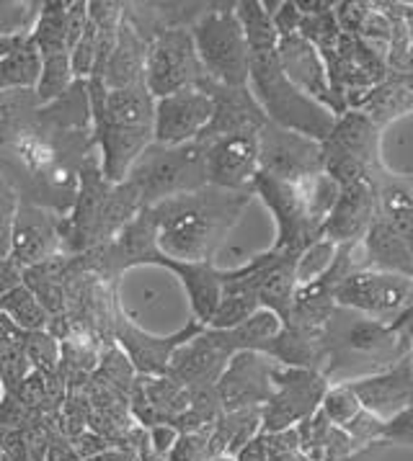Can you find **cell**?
<instances>
[{"label":"cell","mask_w":413,"mask_h":461,"mask_svg":"<svg viewBox=\"0 0 413 461\" xmlns=\"http://www.w3.org/2000/svg\"><path fill=\"white\" fill-rule=\"evenodd\" d=\"M364 113L375 127L385 130V124H390L398 116L413 113V83L408 75H388V80H382L377 88L367 91L354 109Z\"/></svg>","instance_id":"cell-24"},{"label":"cell","mask_w":413,"mask_h":461,"mask_svg":"<svg viewBox=\"0 0 413 461\" xmlns=\"http://www.w3.org/2000/svg\"><path fill=\"white\" fill-rule=\"evenodd\" d=\"M334 302L341 310L370 317L382 325H393L411 307L413 278L370 268L357 271L334 289Z\"/></svg>","instance_id":"cell-8"},{"label":"cell","mask_w":413,"mask_h":461,"mask_svg":"<svg viewBox=\"0 0 413 461\" xmlns=\"http://www.w3.org/2000/svg\"><path fill=\"white\" fill-rule=\"evenodd\" d=\"M382 428H385V420H380L372 412L362 410L357 418L352 423L344 425L341 430L357 443L359 448L370 451L372 446H382Z\"/></svg>","instance_id":"cell-35"},{"label":"cell","mask_w":413,"mask_h":461,"mask_svg":"<svg viewBox=\"0 0 413 461\" xmlns=\"http://www.w3.org/2000/svg\"><path fill=\"white\" fill-rule=\"evenodd\" d=\"M375 212V184L357 181V184L341 185L336 206L323 227V238L334 240L336 245L359 242L372 227Z\"/></svg>","instance_id":"cell-21"},{"label":"cell","mask_w":413,"mask_h":461,"mask_svg":"<svg viewBox=\"0 0 413 461\" xmlns=\"http://www.w3.org/2000/svg\"><path fill=\"white\" fill-rule=\"evenodd\" d=\"M142 202L127 181L109 184L94 152L78 167L73 206L62 214V253L83 256L109 242L130 224Z\"/></svg>","instance_id":"cell-2"},{"label":"cell","mask_w":413,"mask_h":461,"mask_svg":"<svg viewBox=\"0 0 413 461\" xmlns=\"http://www.w3.org/2000/svg\"><path fill=\"white\" fill-rule=\"evenodd\" d=\"M148 266H163L170 274L181 278L187 289L188 304H191V317L202 325H209L212 314L220 304L223 296V268L215 263H187V260H170L161 253H155Z\"/></svg>","instance_id":"cell-22"},{"label":"cell","mask_w":413,"mask_h":461,"mask_svg":"<svg viewBox=\"0 0 413 461\" xmlns=\"http://www.w3.org/2000/svg\"><path fill=\"white\" fill-rule=\"evenodd\" d=\"M277 57H280V68L287 75V80L307 98H313L323 109H328L334 116L346 113V106L341 104L331 80H328V70L326 62L318 55V50L305 41L300 34L284 37L277 41Z\"/></svg>","instance_id":"cell-18"},{"label":"cell","mask_w":413,"mask_h":461,"mask_svg":"<svg viewBox=\"0 0 413 461\" xmlns=\"http://www.w3.org/2000/svg\"><path fill=\"white\" fill-rule=\"evenodd\" d=\"M78 461H83V459H78Z\"/></svg>","instance_id":"cell-53"},{"label":"cell","mask_w":413,"mask_h":461,"mask_svg":"<svg viewBox=\"0 0 413 461\" xmlns=\"http://www.w3.org/2000/svg\"><path fill=\"white\" fill-rule=\"evenodd\" d=\"M70 443H73V448H76L78 459H83V461L96 459L98 454L109 451V448L114 446L112 441H106L104 436H98V433L91 430V428H86L83 433H78L76 438H70Z\"/></svg>","instance_id":"cell-39"},{"label":"cell","mask_w":413,"mask_h":461,"mask_svg":"<svg viewBox=\"0 0 413 461\" xmlns=\"http://www.w3.org/2000/svg\"><path fill=\"white\" fill-rule=\"evenodd\" d=\"M23 343H26V332L16 328L5 314L0 312V356L23 351Z\"/></svg>","instance_id":"cell-42"},{"label":"cell","mask_w":413,"mask_h":461,"mask_svg":"<svg viewBox=\"0 0 413 461\" xmlns=\"http://www.w3.org/2000/svg\"><path fill=\"white\" fill-rule=\"evenodd\" d=\"M137 191L142 206L166 202L170 196H181L199 191L206 184L205 142L194 140L179 148L152 142L124 178Z\"/></svg>","instance_id":"cell-5"},{"label":"cell","mask_w":413,"mask_h":461,"mask_svg":"<svg viewBox=\"0 0 413 461\" xmlns=\"http://www.w3.org/2000/svg\"><path fill=\"white\" fill-rule=\"evenodd\" d=\"M318 410L326 415L328 423L336 425V428H344V425L352 423L362 412V405H359L357 394L352 392V387L346 382H341V384H331V387L326 389Z\"/></svg>","instance_id":"cell-33"},{"label":"cell","mask_w":413,"mask_h":461,"mask_svg":"<svg viewBox=\"0 0 413 461\" xmlns=\"http://www.w3.org/2000/svg\"><path fill=\"white\" fill-rule=\"evenodd\" d=\"M145 52H148V41L140 37L130 26V21L122 19L119 34H116V44L114 52L101 73V83L106 91H122L142 83V73H145Z\"/></svg>","instance_id":"cell-23"},{"label":"cell","mask_w":413,"mask_h":461,"mask_svg":"<svg viewBox=\"0 0 413 461\" xmlns=\"http://www.w3.org/2000/svg\"><path fill=\"white\" fill-rule=\"evenodd\" d=\"M233 459L235 461H269V448H266V443H263L262 433H259L253 441L245 443L243 448H241V451H238Z\"/></svg>","instance_id":"cell-44"},{"label":"cell","mask_w":413,"mask_h":461,"mask_svg":"<svg viewBox=\"0 0 413 461\" xmlns=\"http://www.w3.org/2000/svg\"><path fill=\"white\" fill-rule=\"evenodd\" d=\"M188 34L209 80L227 88L248 86V44L235 3H206L202 16L188 26Z\"/></svg>","instance_id":"cell-6"},{"label":"cell","mask_w":413,"mask_h":461,"mask_svg":"<svg viewBox=\"0 0 413 461\" xmlns=\"http://www.w3.org/2000/svg\"><path fill=\"white\" fill-rule=\"evenodd\" d=\"M274 392L262 405V433H277L298 425L318 412L320 400L331 382L310 369H295V366H280L271 374Z\"/></svg>","instance_id":"cell-10"},{"label":"cell","mask_w":413,"mask_h":461,"mask_svg":"<svg viewBox=\"0 0 413 461\" xmlns=\"http://www.w3.org/2000/svg\"><path fill=\"white\" fill-rule=\"evenodd\" d=\"M406 322H413V302H411V307L406 310V312L400 314L398 320L393 322V328H398V325H406Z\"/></svg>","instance_id":"cell-47"},{"label":"cell","mask_w":413,"mask_h":461,"mask_svg":"<svg viewBox=\"0 0 413 461\" xmlns=\"http://www.w3.org/2000/svg\"><path fill=\"white\" fill-rule=\"evenodd\" d=\"M382 130L375 127L364 113L346 111L336 116L331 134L323 140V170L338 185L367 181L375 184L385 170L380 155Z\"/></svg>","instance_id":"cell-7"},{"label":"cell","mask_w":413,"mask_h":461,"mask_svg":"<svg viewBox=\"0 0 413 461\" xmlns=\"http://www.w3.org/2000/svg\"><path fill=\"white\" fill-rule=\"evenodd\" d=\"M60 256H65L62 253V214L52 206L21 196L19 214L14 221V238H11V258L23 268H34Z\"/></svg>","instance_id":"cell-13"},{"label":"cell","mask_w":413,"mask_h":461,"mask_svg":"<svg viewBox=\"0 0 413 461\" xmlns=\"http://www.w3.org/2000/svg\"><path fill=\"white\" fill-rule=\"evenodd\" d=\"M223 461H235V459H227V456H225V459H223Z\"/></svg>","instance_id":"cell-51"},{"label":"cell","mask_w":413,"mask_h":461,"mask_svg":"<svg viewBox=\"0 0 413 461\" xmlns=\"http://www.w3.org/2000/svg\"><path fill=\"white\" fill-rule=\"evenodd\" d=\"M233 356L235 351L230 348L225 332L205 328L181 348H176L166 376L187 389L215 387Z\"/></svg>","instance_id":"cell-17"},{"label":"cell","mask_w":413,"mask_h":461,"mask_svg":"<svg viewBox=\"0 0 413 461\" xmlns=\"http://www.w3.org/2000/svg\"><path fill=\"white\" fill-rule=\"evenodd\" d=\"M259 173L284 184H300L323 173V142L266 122L259 130Z\"/></svg>","instance_id":"cell-12"},{"label":"cell","mask_w":413,"mask_h":461,"mask_svg":"<svg viewBox=\"0 0 413 461\" xmlns=\"http://www.w3.org/2000/svg\"><path fill=\"white\" fill-rule=\"evenodd\" d=\"M357 394L362 410L372 412L380 420H390L398 412L413 405V358L411 353L388 369L346 382Z\"/></svg>","instance_id":"cell-19"},{"label":"cell","mask_w":413,"mask_h":461,"mask_svg":"<svg viewBox=\"0 0 413 461\" xmlns=\"http://www.w3.org/2000/svg\"><path fill=\"white\" fill-rule=\"evenodd\" d=\"M205 77L206 73L188 29H166L148 41L142 83L152 98H163L181 88H199Z\"/></svg>","instance_id":"cell-9"},{"label":"cell","mask_w":413,"mask_h":461,"mask_svg":"<svg viewBox=\"0 0 413 461\" xmlns=\"http://www.w3.org/2000/svg\"><path fill=\"white\" fill-rule=\"evenodd\" d=\"M411 184H413V176H411Z\"/></svg>","instance_id":"cell-52"},{"label":"cell","mask_w":413,"mask_h":461,"mask_svg":"<svg viewBox=\"0 0 413 461\" xmlns=\"http://www.w3.org/2000/svg\"><path fill=\"white\" fill-rule=\"evenodd\" d=\"M336 256L338 245L334 240H328V238L320 235L318 240L310 242L300 256H298V260H295V281H298V286L316 284L318 278L326 276L331 271Z\"/></svg>","instance_id":"cell-31"},{"label":"cell","mask_w":413,"mask_h":461,"mask_svg":"<svg viewBox=\"0 0 413 461\" xmlns=\"http://www.w3.org/2000/svg\"><path fill=\"white\" fill-rule=\"evenodd\" d=\"M19 203L21 191L0 170V258L11 256V238H14V221L19 214Z\"/></svg>","instance_id":"cell-34"},{"label":"cell","mask_w":413,"mask_h":461,"mask_svg":"<svg viewBox=\"0 0 413 461\" xmlns=\"http://www.w3.org/2000/svg\"><path fill=\"white\" fill-rule=\"evenodd\" d=\"M0 312L23 332H44L52 325V317L47 314L41 302L32 294V289L26 284L16 286L5 296H0Z\"/></svg>","instance_id":"cell-28"},{"label":"cell","mask_w":413,"mask_h":461,"mask_svg":"<svg viewBox=\"0 0 413 461\" xmlns=\"http://www.w3.org/2000/svg\"><path fill=\"white\" fill-rule=\"evenodd\" d=\"M263 443L269 448V456L277 454H295L300 451V436L298 428H287V430H277V433H262Z\"/></svg>","instance_id":"cell-40"},{"label":"cell","mask_w":413,"mask_h":461,"mask_svg":"<svg viewBox=\"0 0 413 461\" xmlns=\"http://www.w3.org/2000/svg\"><path fill=\"white\" fill-rule=\"evenodd\" d=\"M3 392H5V387H3V382H0V397H3Z\"/></svg>","instance_id":"cell-49"},{"label":"cell","mask_w":413,"mask_h":461,"mask_svg":"<svg viewBox=\"0 0 413 461\" xmlns=\"http://www.w3.org/2000/svg\"><path fill=\"white\" fill-rule=\"evenodd\" d=\"M259 310H262V304H259L256 294L245 284L227 276V271L223 268V296H220V304H217V310H215L206 328H212V330H233V328H238L241 322H245L251 314H256Z\"/></svg>","instance_id":"cell-26"},{"label":"cell","mask_w":413,"mask_h":461,"mask_svg":"<svg viewBox=\"0 0 413 461\" xmlns=\"http://www.w3.org/2000/svg\"><path fill=\"white\" fill-rule=\"evenodd\" d=\"M140 387L161 423H173L188 407V389L169 376H140Z\"/></svg>","instance_id":"cell-29"},{"label":"cell","mask_w":413,"mask_h":461,"mask_svg":"<svg viewBox=\"0 0 413 461\" xmlns=\"http://www.w3.org/2000/svg\"><path fill=\"white\" fill-rule=\"evenodd\" d=\"M251 199L253 191L205 185L199 191L142 206V212L155 230L161 256L187 263H215V256L230 230L241 221Z\"/></svg>","instance_id":"cell-1"},{"label":"cell","mask_w":413,"mask_h":461,"mask_svg":"<svg viewBox=\"0 0 413 461\" xmlns=\"http://www.w3.org/2000/svg\"><path fill=\"white\" fill-rule=\"evenodd\" d=\"M300 191H302V199L307 203V212H310V217L313 221L320 227V232H323V227H326V221L331 217V212H334V206L338 202V194H341V185L323 170V173H316V176H310V178H305L300 181Z\"/></svg>","instance_id":"cell-30"},{"label":"cell","mask_w":413,"mask_h":461,"mask_svg":"<svg viewBox=\"0 0 413 461\" xmlns=\"http://www.w3.org/2000/svg\"><path fill=\"white\" fill-rule=\"evenodd\" d=\"M41 3L0 0V37H29L39 19Z\"/></svg>","instance_id":"cell-32"},{"label":"cell","mask_w":413,"mask_h":461,"mask_svg":"<svg viewBox=\"0 0 413 461\" xmlns=\"http://www.w3.org/2000/svg\"><path fill=\"white\" fill-rule=\"evenodd\" d=\"M263 8L269 11V16H271V23H274V32H277V37H292V34H298L300 32V21L302 14L300 8H298V3L295 0H282V3H263Z\"/></svg>","instance_id":"cell-36"},{"label":"cell","mask_w":413,"mask_h":461,"mask_svg":"<svg viewBox=\"0 0 413 461\" xmlns=\"http://www.w3.org/2000/svg\"><path fill=\"white\" fill-rule=\"evenodd\" d=\"M406 340H408V346H411V358H413V335H403Z\"/></svg>","instance_id":"cell-48"},{"label":"cell","mask_w":413,"mask_h":461,"mask_svg":"<svg viewBox=\"0 0 413 461\" xmlns=\"http://www.w3.org/2000/svg\"><path fill=\"white\" fill-rule=\"evenodd\" d=\"M205 461H223V459H205Z\"/></svg>","instance_id":"cell-50"},{"label":"cell","mask_w":413,"mask_h":461,"mask_svg":"<svg viewBox=\"0 0 413 461\" xmlns=\"http://www.w3.org/2000/svg\"><path fill=\"white\" fill-rule=\"evenodd\" d=\"M199 142H205L206 184L227 191H253V181L259 176V131Z\"/></svg>","instance_id":"cell-15"},{"label":"cell","mask_w":413,"mask_h":461,"mask_svg":"<svg viewBox=\"0 0 413 461\" xmlns=\"http://www.w3.org/2000/svg\"><path fill=\"white\" fill-rule=\"evenodd\" d=\"M176 438H179V430L169 423L152 425L151 430H148V441H151L152 454H155V456H161V459H166V456H169V451L173 448Z\"/></svg>","instance_id":"cell-41"},{"label":"cell","mask_w":413,"mask_h":461,"mask_svg":"<svg viewBox=\"0 0 413 461\" xmlns=\"http://www.w3.org/2000/svg\"><path fill=\"white\" fill-rule=\"evenodd\" d=\"M23 39L26 37H0V57H5L8 52H14Z\"/></svg>","instance_id":"cell-45"},{"label":"cell","mask_w":413,"mask_h":461,"mask_svg":"<svg viewBox=\"0 0 413 461\" xmlns=\"http://www.w3.org/2000/svg\"><path fill=\"white\" fill-rule=\"evenodd\" d=\"M408 446L413 448V405L398 412L382 428V446Z\"/></svg>","instance_id":"cell-38"},{"label":"cell","mask_w":413,"mask_h":461,"mask_svg":"<svg viewBox=\"0 0 413 461\" xmlns=\"http://www.w3.org/2000/svg\"><path fill=\"white\" fill-rule=\"evenodd\" d=\"M284 322L277 317L274 312H269V310H259L256 314H251L245 322H241L238 328H233V330H223L225 332L227 343H230V348L238 353V351H259L266 353V348L274 343V338L282 332Z\"/></svg>","instance_id":"cell-27"},{"label":"cell","mask_w":413,"mask_h":461,"mask_svg":"<svg viewBox=\"0 0 413 461\" xmlns=\"http://www.w3.org/2000/svg\"><path fill=\"white\" fill-rule=\"evenodd\" d=\"M41 73L37 47L26 37L14 52L0 57V98L11 93L34 91Z\"/></svg>","instance_id":"cell-25"},{"label":"cell","mask_w":413,"mask_h":461,"mask_svg":"<svg viewBox=\"0 0 413 461\" xmlns=\"http://www.w3.org/2000/svg\"><path fill=\"white\" fill-rule=\"evenodd\" d=\"M269 461H307L302 456L300 451H295V454H277V456H269Z\"/></svg>","instance_id":"cell-46"},{"label":"cell","mask_w":413,"mask_h":461,"mask_svg":"<svg viewBox=\"0 0 413 461\" xmlns=\"http://www.w3.org/2000/svg\"><path fill=\"white\" fill-rule=\"evenodd\" d=\"M212 433V430H209ZM209 433H187L179 436L166 461H205L209 459Z\"/></svg>","instance_id":"cell-37"},{"label":"cell","mask_w":413,"mask_h":461,"mask_svg":"<svg viewBox=\"0 0 413 461\" xmlns=\"http://www.w3.org/2000/svg\"><path fill=\"white\" fill-rule=\"evenodd\" d=\"M199 88L212 98V119L202 131L199 140H215L227 134H243V131H259L269 122L263 116L262 106L256 104L253 93L245 88H227L215 80L205 77Z\"/></svg>","instance_id":"cell-20"},{"label":"cell","mask_w":413,"mask_h":461,"mask_svg":"<svg viewBox=\"0 0 413 461\" xmlns=\"http://www.w3.org/2000/svg\"><path fill=\"white\" fill-rule=\"evenodd\" d=\"M21 284H23V266H19L11 256L0 258V296L14 292Z\"/></svg>","instance_id":"cell-43"},{"label":"cell","mask_w":413,"mask_h":461,"mask_svg":"<svg viewBox=\"0 0 413 461\" xmlns=\"http://www.w3.org/2000/svg\"><path fill=\"white\" fill-rule=\"evenodd\" d=\"M212 119V98L202 88H181L155 98L152 142L179 148L202 137Z\"/></svg>","instance_id":"cell-16"},{"label":"cell","mask_w":413,"mask_h":461,"mask_svg":"<svg viewBox=\"0 0 413 461\" xmlns=\"http://www.w3.org/2000/svg\"><path fill=\"white\" fill-rule=\"evenodd\" d=\"M277 369V361L271 356L259 351H238L227 361L223 376L217 379L215 392L223 412L251 410L266 405V400L274 392L271 374Z\"/></svg>","instance_id":"cell-14"},{"label":"cell","mask_w":413,"mask_h":461,"mask_svg":"<svg viewBox=\"0 0 413 461\" xmlns=\"http://www.w3.org/2000/svg\"><path fill=\"white\" fill-rule=\"evenodd\" d=\"M253 196H259L266 203V209L274 214V221H277V240L271 245V250L298 258L310 242L323 235L307 212V203L302 199L298 184H284V181L259 173L253 181Z\"/></svg>","instance_id":"cell-11"},{"label":"cell","mask_w":413,"mask_h":461,"mask_svg":"<svg viewBox=\"0 0 413 461\" xmlns=\"http://www.w3.org/2000/svg\"><path fill=\"white\" fill-rule=\"evenodd\" d=\"M248 91L253 93L263 116L271 124L300 131L310 140L323 142L336 124V116L331 111L302 95L287 80L280 68L277 44L248 50Z\"/></svg>","instance_id":"cell-4"},{"label":"cell","mask_w":413,"mask_h":461,"mask_svg":"<svg viewBox=\"0 0 413 461\" xmlns=\"http://www.w3.org/2000/svg\"><path fill=\"white\" fill-rule=\"evenodd\" d=\"M326 348L328 364L323 376L331 384H341L349 379L352 361L362 364V376H367L393 366L411 353L408 340L390 325L341 307L334 310L326 325Z\"/></svg>","instance_id":"cell-3"}]
</instances>
